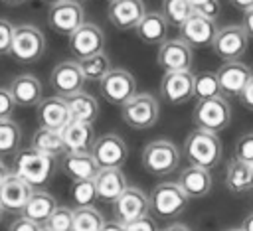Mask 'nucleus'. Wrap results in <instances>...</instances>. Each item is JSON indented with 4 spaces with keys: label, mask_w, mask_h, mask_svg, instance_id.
<instances>
[{
    "label": "nucleus",
    "mask_w": 253,
    "mask_h": 231,
    "mask_svg": "<svg viewBox=\"0 0 253 231\" xmlns=\"http://www.w3.org/2000/svg\"><path fill=\"white\" fill-rule=\"evenodd\" d=\"M83 22H85V12L77 0H63V2L49 6L47 24L53 32H57L61 36L69 38Z\"/></svg>",
    "instance_id": "nucleus-12"
},
{
    "label": "nucleus",
    "mask_w": 253,
    "mask_h": 231,
    "mask_svg": "<svg viewBox=\"0 0 253 231\" xmlns=\"http://www.w3.org/2000/svg\"><path fill=\"white\" fill-rule=\"evenodd\" d=\"M55 207H57V201L51 193H47L43 190H34L32 195L28 197L24 209H22V215L40 223V225H43L49 219V215L53 213Z\"/></svg>",
    "instance_id": "nucleus-29"
},
{
    "label": "nucleus",
    "mask_w": 253,
    "mask_h": 231,
    "mask_svg": "<svg viewBox=\"0 0 253 231\" xmlns=\"http://www.w3.org/2000/svg\"><path fill=\"white\" fill-rule=\"evenodd\" d=\"M160 231H192V229L188 225H184V223H170V225H166Z\"/></svg>",
    "instance_id": "nucleus-49"
},
{
    "label": "nucleus",
    "mask_w": 253,
    "mask_h": 231,
    "mask_svg": "<svg viewBox=\"0 0 253 231\" xmlns=\"http://www.w3.org/2000/svg\"><path fill=\"white\" fill-rule=\"evenodd\" d=\"M69 109V116L71 120H81V122H95L97 115H99V105L95 101V97H91L85 91L73 93L69 97H63Z\"/></svg>",
    "instance_id": "nucleus-30"
},
{
    "label": "nucleus",
    "mask_w": 253,
    "mask_h": 231,
    "mask_svg": "<svg viewBox=\"0 0 253 231\" xmlns=\"http://www.w3.org/2000/svg\"><path fill=\"white\" fill-rule=\"evenodd\" d=\"M148 211H150L148 195L134 186H126V190L113 201V215L115 221H119L121 225H128L148 215Z\"/></svg>",
    "instance_id": "nucleus-8"
},
{
    "label": "nucleus",
    "mask_w": 253,
    "mask_h": 231,
    "mask_svg": "<svg viewBox=\"0 0 253 231\" xmlns=\"http://www.w3.org/2000/svg\"><path fill=\"white\" fill-rule=\"evenodd\" d=\"M4 6H20V4H24V2H28V0H0Z\"/></svg>",
    "instance_id": "nucleus-52"
},
{
    "label": "nucleus",
    "mask_w": 253,
    "mask_h": 231,
    "mask_svg": "<svg viewBox=\"0 0 253 231\" xmlns=\"http://www.w3.org/2000/svg\"><path fill=\"white\" fill-rule=\"evenodd\" d=\"M217 24L213 20H208L200 14H192L182 26H180V39H184L190 47H206L213 43V38L217 34Z\"/></svg>",
    "instance_id": "nucleus-18"
},
{
    "label": "nucleus",
    "mask_w": 253,
    "mask_h": 231,
    "mask_svg": "<svg viewBox=\"0 0 253 231\" xmlns=\"http://www.w3.org/2000/svg\"><path fill=\"white\" fill-rule=\"evenodd\" d=\"M42 231H49V229H45V227H42Z\"/></svg>",
    "instance_id": "nucleus-57"
},
{
    "label": "nucleus",
    "mask_w": 253,
    "mask_h": 231,
    "mask_svg": "<svg viewBox=\"0 0 253 231\" xmlns=\"http://www.w3.org/2000/svg\"><path fill=\"white\" fill-rule=\"evenodd\" d=\"M34 188L24 182L20 176L10 172L2 182H0V203L4 211H22L28 197L32 195Z\"/></svg>",
    "instance_id": "nucleus-19"
},
{
    "label": "nucleus",
    "mask_w": 253,
    "mask_h": 231,
    "mask_svg": "<svg viewBox=\"0 0 253 231\" xmlns=\"http://www.w3.org/2000/svg\"><path fill=\"white\" fill-rule=\"evenodd\" d=\"M99 89L109 103L125 105L132 95H136V79L123 67H111V71L99 81Z\"/></svg>",
    "instance_id": "nucleus-10"
},
{
    "label": "nucleus",
    "mask_w": 253,
    "mask_h": 231,
    "mask_svg": "<svg viewBox=\"0 0 253 231\" xmlns=\"http://www.w3.org/2000/svg\"><path fill=\"white\" fill-rule=\"evenodd\" d=\"M192 4H200V2H206V0H190Z\"/></svg>",
    "instance_id": "nucleus-55"
},
{
    "label": "nucleus",
    "mask_w": 253,
    "mask_h": 231,
    "mask_svg": "<svg viewBox=\"0 0 253 231\" xmlns=\"http://www.w3.org/2000/svg\"><path fill=\"white\" fill-rule=\"evenodd\" d=\"M219 95H221V89H219L215 71H202V73L194 75V97L198 101L213 99Z\"/></svg>",
    "instance_id": "nucleus-35"
},
{
    "label": "nucleus",
    "mask_w": 253,
    "mask_h": 231,
    "mask_svg": "<svg viewBox=\"0 0 253 231\" xmlns=\"http://www.w3.org/2000/svg\"><path fill=\"white\" fill-rule=\"evenodd\" d=\"M241 231H253V211L243 219V225L239 227Z\"/></svg>",
    "instance_id": "nucleus-50"
},
{
    "label": "nucleus",
    "mask_w": 253,
    "mask_h": 231,
    "mask_svg": "<svg viewBox=\"0 0 253 231\" xmlns=\"http://www.w3.org/2000/svg\"><path fill=\"white\" fill-rule=\"evenodd\" d=\"M103 225H105V219H103L101 211H97L93 205L73 209V227H71V231H101Z\"/></svg>",
    "instance_id": "nucleus-33"
},
{
    "label": "nucleus",
    "mask_w": 253,
    "mask_h": 231,
    "mask_svg": "<svg viewBox=\"0 0 253 231\" xmlns=\"http://www.w3.org/2000/svg\"><path fill=\"white\" fill-rule=\"evenodd\" d=\"M45 229L49 231H71L73 227V209L65 207V205H57L53 209V213L49 215V219L43 223Z\"/></svg>",
    "instance_id": "nucleus-38"
},
{
    "label": "nucleus",
    "mask_w": 253,
    "mask_h": 231,
    "mask_svg": "<svg viewBox=\"0 0 253 231\" xmlns=\"http://www.w3.org/2000/svg\"><path fill=\"white\" fill-rule=\"evenodd\" d=\"M239 101H241V105H243L245 109L253 111V75L249 77V81H247L245 89L241 91V95H239Z\"/></svg>",
    "instance_id": "nucleus-45"
},
{
    "label": "nucleus",
    "mask_w": 253,
    "mask_h": 231,
    "mask_svg": "<svg viewBox=\"0 0 253 231\" xmlns=\"http://www.w3.org/2000/svg\"><path fill=\"white\" fill-rule=\"evenodd\" d=\"M134 32L144 43L160 45L164 39H168V22L160 12H146Z\"/></svg>",
    "instance_id": "nucleus-27"
},
{
    "label": "nucleus",
    "mask_w": 253,
    "mask_h": 231,
    "mask_svg": "<svg viewBox=\"0 0 253 231\" xmlns=\"http://www.w3.org/2000/svg\"><path fill=\"white\" fill-rule=\"evenodd\" d=\"M42 227L43 225H40V223H36V221H32V219L22 215V217H18V219H14L10 223L8 231H42Z\"/></svg>",
    "instance_id": "nucleus-43"
},
{
    "label": "nucleus",
    "mask_w": 253,
    "mask_h": 231,
    "mask_svg": "<svg viewBox=\"0 0 253 231\" xmlns=\"http://www.w3.org/2000/svg\"><path fill=\"white\" fill-rule=\"evenodd\" d=\"M14 24H10L8 20L0 18V55L10 53L12 47V38H14Z\"/></svg>",
    "instance_id": "nucleus-40"
},
{
    "label": "nucleus",
    "mask_w": 253,
    "mask_h": 231,
    "mask_svg": "<svg viewBox=\"0 0 253 231\" xmlns=\"http://www.w3.org/2000/svg\"><path fill=\"white\" fill-rule=\"evenodd\" d=\"M178 186L182 188V192H184L188 197H206V195L211 192L213 180H211L210 170L190 164L188 168H184V170L180 172Z\"/></svg>",
    "instance_id": "nucleus-23"
},
{
    "label": "nucleus",
    "mask_w": 253,
    "mask_h": 231,
    "mask_svg": "<svg viewBox=\"0 0 253 231\" xmlns=\"http://www.w3.org/2000/svg\"><path fill=\"white\" fill-rule=\"evenodd\" d=\"M235 158L237 160H243V162H253V130L251 132H245L237 138L235 142Z\"/></svg>",
    "instance_id": "nucleus-39"
},
{
    "label": "nucleus",
    "mask_w": 253,
    "mask_h": 231,
    "mask_svg": "<svg viewBox=\"0 0 253 231\" xmlns=\"http://www.w3.org/2000/svg\"><path fill=\"white\" fill-rule=\"evenodd\" d=\"M194 12L208 18V20H217L219 18V12H221V6H219V0H206V2H200V4H194Z\"/></svg>",
    "instance_id": "nucleus-41"
},
{
    "label": "nucleus",
    "mask_w": 253,
    "mask_h": 231,
    "mask_svg": "<svg viewBox=\"0 0 253 231\" xmlns=\"http://www.w3.org/2000/svg\"><path fill=\"white\" fill-rule=\"evenodd\" d=\"M77 63H79V67L83 71L85 81H101L111 71V59H109V55L105 51L87 55V57L79 59Z\"/></svg>",
    "instance_id": "nucleus-32"
},
{
    "label": "nucleus",
    "mask_w": 253,
    "mask_h": 231,
    "mask_svg": "<svg viewBox=\"0 0 253 231\" xmlns=\"http://www.w3.org/2000/svg\"><path fill=\"white\" fill-rule=\"evenodd\" d=\"M32 148L51 156V158H57V156H63L67 152L65 148V142H63V136H61V130H51V128H43L40 126L34 136H32Z\"/></svg>",
    "instance_id": "nucleus-31"
},
{
    "label": "nucleus",
    "mask_w": 253,
    "mask_h": 231,
    "mask_svg": "<svg viewBox=\"0 0 253 231\" xmlns=\"http://www.w3.org/2000/svg\"><path fill=\"white\" fill-rule=\"evenodd\" d=\"M168 26H182L192 14H194V4L190 0H162V12H160Z\"/></svg>",
    "instance_id": "nucleus-34"
},
{
    "label": "nucleus",
    "mask_w": 253,
    "mask_h": 231,
    "mask_svg": "<svg viewBox=\"0 0 253 231\" xmlns=\"http://www.w3.org/2000/svg\"><path fill=\"white\" fill-rule=\"evenodd\" d=\"M251 164H253V162H251Z\"/></svg>",
    "instance_id": "nucleus-58"
},
{
    "label": "nucleus",
    "mask_w": 253,
    "mask_h": 231,
    "mask_svg": "<svg viewBox=\"0 0 253 231\" xmlns=\"http://www.w3.org/2000/svg\"><path fill=\"white\" fill-rule=\"evenodd\" d=\"M55 170V158L36 150V148H22L14 156V174L28 182L32 188L43 186Z\"/></svg>",
    "instance_id": "nucleus-2"
},
{
    "label": "nucleus",
    "mask_w": 253,
    "mask_h": 231,
    "mask_svg": "<svg viewBox=\"0 0 253 231\" xmlns=\"http://www.w3.org/2000/svg\"><path fill=\"white\" fill-rule=\"evenodd\" d=\"M109 2H111V0H109Z\"/></svg>",
    "instance_id": "nucleus-59"
},
{
    "label": "nucleus",
    "mask_w": 253,
    "mask_h": 231,
    "mask_svg": "<svg viewBox=\"0 0 253 231\" xmlns=\"http://www.w3.org/2000/svg\"><path fill=\"white\" fill-rule=\"evenodd\" d=\"M2 215H4V207H2V203H0V221H2Z\"/></svg>",
    "instance_id": "nucleus-54"
},
{
    "label": "nucleus",
    "mask_w": 253,
    "mask_h": 231,
    "mask_svg": "<svg viewBox=\"0 0 253 231\" xmlns=\"http://www.w3.org/2000/svg\"><path fill=\"white\" fill-rule=\"evenodd\" d=\"M144 14L146 6L142 0H111L107 12L111 24L119 30H134Z\"/></svg>",
    "instance_id": "nucleus-20"
},
{
    "label": "nucleus",
    "mask_w": 253,
    "mask_h": 231,
    "mask_svg": "<svg viewBox=\"0 0 253 231\" xmlns=\"http://www.w3.org/2000/svg\"><path fill=\"white\" fill-rule=\"evenodd\" d=\"M8 91L10 95L14 97L16 105H22V107H34V105H40L42 101V83L38 77L26 73V75H18L16 79L10 81L8 85Z\"/></svg>",
    "instance_id": "nucleus-26"
},
{
    "label": "nucleus",
    "mask_w": 253,
    "mask_h": 231,
    "mask_svg": "<svg viewBox=\"0 0 253 231\" xmlns=\"http://www.w3.org/2000/svg\"><path fill=\"white\" fill-rule=\"evenodd\" d=\"M225 188L233 193H245L253 190V164L233 158L225 168Z\"/></svg>",
    "instance_id": "nucleus-28"
},
{
    "label": "nucleus",
    "mask_w": 253,
    "mask_h": 231,
    "mask_svg": "<svg viewBox=\"0 0 253 231\" xmlns=\"http://www.w3.org/2000/svg\"><path fill=\"white\" fill-rule=\"evenodd\" d=\"M125 231H158V227H156L154 219H150L148 215H144V217H140V219L125 225Z\"/></svg>",
    "instance_id": "nucleus-44"
},
{
    "label": "nucleus",
    "mask_w": 253,
    "mask_h": 231,
    "mask_svg": "<svg viewBox=\"0 0 253 231\" xmlns=\"http://www.w3.org/2000/svg\"><path fill=\"white\" fill-rule=\"evenodd\" d=\"M156 63H158L160 69H164V73H168V71H186V69H192L194 51L180 38L164 39L158 45Z\"/></svg>",
    "instance_id": "nucleus-11"
},
{
    "label": "nucleus",
    "mask_w": 253,
    "mask_h": 231,
    "mask_svg": "<svg viewBox=\"0 0 253 231\" xmlns=\"http://www.w3.org/2000/svg\"><path fill=\"white\" fill-rule=\"evenodd\" d=\"M105 47V34L97 24L83 22L71 36H69V51L75 59H83L87 55L99 53Z\"/></svg>",
    "instance_id": "nucleus-15"
},
{
    "label": "nucleus",
    "mask_w": 253,
    "mask_h": 231,
    "mask_svg": "<svg viewBox=\"0 0 253 231\" xmlns=\"http://www.w3.org/2000/svg\"><path fill=\"white\" fill-rule=\"evenodd\" d=\"M101 231H125V225H121L119 221H105Z\"/></svg>",
    "instance_id": "nucleus-48"
},
{
    "label": "nucleus",
    "mask_w": 253,
    "mask_h": 231,
    "mask_svg": "<svg viewBox=\"0 0 253 231\" xmlns=\"http://www.w3.org/2000/svg\"><path fill=\"white\" fill-rule=\"evenodd\" d=\"M192 120L196 128L208 130V132H221L229 126L231 122V105L227 97L219 95L213 99H204L198 101L192 113Z\"/></svg>",
    "instance_id": "nucleus-3"
},
{
    "label": "nucleus",
    "mask_w": 253,
    "mask_h": 231,
    "mask_svg": "<svg viewBox=\"0 0 253 231\" xmlns=\"http://www.w3.org/2000/svg\"><path fill=\"white\" fill-rule=\"evenodd\" d=\"M8 174H10V170H8V166L4 164V160L0 158V182H2V180H4Z\"/></svg>",
    "instance_id": "nucleus-51"
},
{
    "label": "nucleus",
    "mask_w": 253,
    "mask_h": 231,
    "mask_svg": "<svg viewBox=\"0 0 253 231\" xmlns=\"http://www.w3.org/2000/svg\"><path fill=\"white\" fill-rule=\"evenodd\" d=\"M14 109H16V101L10 95L8 87H0V120L10 118L14 115Z\"/></svg>",
    "instance_id": "nucleus-42"
},
{
    "label": "nucleus",
    "mask_w": 253,
    "mask_h": 231,
    "mask_svg": "<svg viewBox=\"0 0 253 231\" xmlns=\"http://www.w3.org/2000/svg\"><path fill=\"white\" fill-rule=\"evenodd\" d=\"M215 75H217L219 89H221L223 97H239L241 91L245 89L249 77L253 75V71L249 65L241 63L237 59V61H223L217 67Z\"/></svg>",
    "instance_id": "nucleus-16"
},
{
    "label": "nucleus",
    "mask_w": 253,
    "mask_h": 231,
    "mask_svg": "<svg viewBox=\"0 0 253 231\" xmlns=\"http://www.w3.org/2000/svg\"><path fill=\"white\" fill-rule=\"evenodd\" d=\"M160 97L170 105H184L194 97V73L168 71L160 81Z\"/></svg>",
    "instance_id": "nucleus-14"
},
{
    "label": "nucleus",
    "mask_w": 253,
    "mask_h": 231,
    "mask_svg": "<svg viewBox=\"0 0 253 231\" xmlns=\"http://www.w3.org/2000/svg\"><path fill=\"white\" fill-rule=\"evenodd\" d=\"M241 28L247 32L249 38H253V8L243 12V20H241Z\"/></svg>",
    "instance_id": "nucleus-46"
},
{
    "label": "nucleus",
    "mask_w": 253,
    "mask_h": 231,
    "mask_svg": "<svg viewBox=\"0 0 253 231\" xmlns=\"http://www.w3.org/2000/svg\"><path fill=\"white\" fill-rule=\"evenodd\" d=\"M160 116V103L150 93H136L123 105V120L136 128L146 130L158 122Z\"/></svg>",
    "instance_id": "nucleus-7"
},
{
    "label": "nucleus",
    "mask_w": 253,
    "mask_h": 231,
    "mask_svg": "<svg viewBox=\"0 0 253 231\" xmlns=\"http://www.w3.org/2000/svg\"><path fill=\"white\" fill-rule=\"evenodd\" d=\"M93 180H95L97 197L103 199L105 203H113L128 186L121 168H99Z\"/></svg>",
    "instance_id": "nucleus-22"
},
{
    "label": "nucleus",
    "mask_w": 253,
    "mask_h": 231,
    "mask_svg": "<svg viewBox=\"0 0 253 231\" xmlns=\"http://www.w3.org/2000/svg\"><path fill=\"white\" fill-rule=\"evenodd\" d=\"M61 168L71 180H93L99 172L91 152H65L61 156Z\"/></svg>",
    "instance_id": "nucleus-25"
},
{
    "label": "nucleus",
    "mask_w": 253,
    "mask_h": 231,
    "mask_svg": "<svg viewBox=\"0 0 253 231\" xmlns=\"http://www.w3.org/2000/svg\"><path fill=\"white\" fill-rule=\"evenodd\" d=\"M45 4H49V6H53V4H57V2H63V0H43Z\"/></svg>",
    "instance_id": "nucleus-53"
},
{
    "label": "nucleus",
    "mask_w": 253,
    "mask_h": 231,
    "mask_svg": "<svg viewBox=\"0 0 253 231\" xmlns=\"http://www.w3.org/2000/svg\"><path fill=\"white\" fill-rule=\"evenodd\" d=\"M188 195L182 192L178 182H160L148 195L150 211L162 219L180 215L188 207Z\"/></svg>",
    "instance_id": "nucleus-6"
},
{
    "label": "nucleus",
    "mask_w": 253,
    "mask_h": 231,
    "mask_svg": "<svg viewBox=\"0 0 253 231\" xmlns=\"http://www.w3.org/2000/svg\"><path fill=\"white\" fill-rule=\"evenodd\" d=\"M235 10H241V12H245V10H249V8H253V0H227Z\"/></svg>",
    "instance_id": "nucleus-47"
},
{
    "label": "nucleus",
    "mask_w": 253,
    "mask_h": 231,
    "mask_svg": "<svg viewBox=\"0 0 253 231\" xmlns=\"http://www.w3.org/2000/svg\"><path fill=\"white\" fill-rule=\"evenodd\" d=\"M38 120H40V126H43V128L61 130L71 120L65 99L59 95L42 99L38 105Z\"/></svg>",
    "instance_id": "nucleus-21"
},
{
    "label": "nucleus",
    "mask_w": 253,
    "mask_h": 231,
    "mask_svg": "<svg viewBox=\"0 0 253 231\" xmlns=\"http://www.w3.org/2000/svg\"><path fill=\"white\" fill-rule=\"evenodd\" d=\"M83 83L85 77L77 61H61L53 67L49 75V85L59 97H69L73 93L83 91Z\"/></svg>",
    "instance_id": "nucleus-17"
},
{
    "label": "nucleus",
    "mask_w": 253,
    "mask_h": 231,
    "mask_svg": "<svg viewBox=\"0 0 253 231\" xmlns=\"http://www.w3.org/2000/svg\"><path fill=\"white\" fill-rule=\"evenodd\" d=\"M20 140H22L20 124H16L12 118H2L0 120V156L18 152Z\"/></svg>",
    "instance_id": "nucleus-36"
},
{
    "label": "nucleus",
    "mask_w": 253,
    "mask_h": 231,
    "mask_svg": "<svg viewBox=\"0 0 253 231\" xmlns=\"http://www.w3.org/2000/svg\"><path fill=\"white\" fill-rule=\"evenodd\" d=\"M61 136H63L67 152H89L95 142L93 124L81 122V120H69L61 128Z\"/></svg>",
    "instance_id": "nucleus-24"
},
{
    "label": "nucleus",
    "mask_w": 253,
    "mask_h": 231,
    "mask_svg": "<svg viewBox=\"0 0 253 231\" xmlns=\"http://www.w3.org/2000/svg\"><path fill=\"white\" fill-rule=\"evenodd\" d=\"M45 53V38L40 28L22 24L14 28L10 55L20 63H36Z\"/></svg>",
    "instance_id": "nucleus-5"
},
{
    "label": "nucleus",
    "mask_w": 253,
    "mask_h": 231,
    "mask_svg": "<svg viewBox=\"0 0 253 231\" xmlns=\"http://www.w3.org/2000/svg\"><path fill=\"white\" fill-rule=\"evenodd\" d=\"M247 47H249V36L237 24L219 28L211 43L213 53L223 61H237L247 51Z\"/></svg>",
    "instance_id": "nucleus-9"
},
{
    "label": "nucleus",
    "mask_w": 253,
    "mask_h": 231,
    "mask_svg": "<svg viewBox=\"0 0 253 231\" xmlns=\"http://www.w3.org/2000/svg\"><path fill=\"white\" fill-rule=\"evenodd\" d=\"M227 231H241V229H227Z\"/></svg>",
    "instance_id": "nucleus-56"
},
{
    "label": "nucleus",
    "mask_w": 253,
    "mask_h": 231,
    "mask_svg": "<svg viewBox=\"0 0 253 231\" xmlns=\"http://www.w3.org/2000/svg\"><path fill=\"white\" fill-rule=\"evenodd\" d=\"M184 156L192 166L211 170L219 164L223 156V144L215 132L194 128L184 140Z\"/></svg>",
    "instance_id": "nucleus-1"
},
{
    "label": "nucleus",
    "mask_w": 253,
    "mask_h": 231,
    "mask_svg": "<svg viewBox=\"0 0 253 231\" xmlns=\"http://www.w3.org/2000/svg\"><path fill=\"white\" fill-rule=\"evenodd\" d=\"M71 199L77 207H89L97 199L95 180H73L71 184Z\"/></svg>",
    "instance_id": "nucleus-37"
},
{
    "label": "nucleus",
    "mask_w": 253,
    "mask_h": 231,
    "mask_svg": "<svg viewBox=\"0 0 253 231\" xmlns=\"http://www.w3.org/2000/svg\"><path fill=\"white\" fill-rule=\"evenodd\" d=\"M89 152L99 168H121L128 158V148L119 134H103L95 138Z\"/></svg>",
    "instance_id": "nucleus-13"
},
{
    "label": "nucleus",
    "mask_w": 253,
    "mask_h": 231,
    "mask_svg": "<svg viewBox=\"0 0 253 231\" xmlns=\"http://www.w3.org/2000/svg\"><path fill=\"white\" fill-rule=\"evenodd\" d=\"M142 168L152 174V176H168L172 174L178 164H180V148L166 140V138H158L148 142L142 148Z\"/></svg>",
    "instance_id": "nucleus-4"
}]
</instances>
